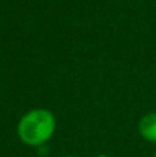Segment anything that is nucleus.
Here are the masks:
<instances>
[{
    "label": "nucleus",
    "instance_id": "obj_3",
    "mask_svg": "<svg viewBox=\"0 0 156 157\" xmlns=\"http://www.w3.org/2000/svg\"><path fill=\"white\" fill-rule=\"evenodd\" d=\"M97 157H108V156H107V155H98Z\"/></svg>",
    "mask_w": 156,
    "mask_h": 157
},
{
    "label": "nucleus",
    "instance_id": "obj_2",
    "mask_svg": "<svg viewBox=\"0 0 156 157\" xmlns=\"http://www.w3.org/2000/svg\"><path fill=\"white\" fill-rule=\"evenodd\" d=\"M138 134L142 139L156 144V112L142 116L138 123Z\"/></svg>",
    "mask_w": 156,
    "mask_h": 157
},
{
    "label": "nucleus",
    "instance_id": "obj_1",
    "mask_svg": "<svg viewBox=\"0 0 156 157\" xmlns=\"http://www.w3.org/2000/svg\"><path fill=\"white\" fill-rule=\"evenodd\" d=\"M57 130V119L54 113L44 108L28 110L17 124V135L19 141L30 147L46 145Z\"/></svg>",
    "mask_w": 156,
    "mask_h": 157
},
{
    "label": "nucleus",
    "instance_id": "obj_5",
    "mask_svg": "<svg viewBox=\"0 0 156 157\" xmlns=\"http://www.w3.org/2000/svg\"><path fill=\"white\" fill-rule=\"evenodd\" d=\"M154 157H156V152H155V155H154Z\"/></svg>",
    "mask_w": 156,
    "mask_h": 157
},
{
    "label": "nucleus",
    "instance_id": "obj_4",
    "mask_svg": "<svg viewBox=\"0 0 156 157\" xmlns=\"http://www.w3.org/2000/svg\"><path fill=\"white\" fill-rule=\"evenodd\" d=\"M64 157H76V156H64Z\"/></svg>",
    "mask_w": 156,
    "mask_h": 157
}]
</instances>
